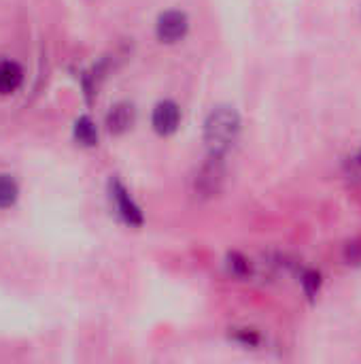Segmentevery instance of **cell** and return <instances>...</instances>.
Returning <instances> with one entry per match:
<instances>
[{
    "label": "cell",
    "mask_w": 361,
    "mask_h": 364,
    "mask_svg": "<svg viewBox=\"0 0 361 364\" xmlns=\"http://www.w3.org/2000/svg\"><path fill=\"white\" fill-rule=\"evenodd\" d=\"M240 132V117L230 107H217L204 124V141L213 154H223L230 149Z\"/></svg>",
    "instance_id": "cell-1"
},
{
    "label": "cell",
    "mask_w": 361,
    "mask_h": 364,
    "mask_svg": "<svg viewBox=\"0 0 361 364\" xmlns=\"http://www.w3.org/2000/svg\"><path fill=\"white\" fill-rule=\"evenodd\" d=\"M189 30V19L183 11H166L155 23V34L162 43H179Z\"/></svg>",
    "instance_id": "cell-2"
},
{
    "label": "cell",
    "mask_w": 361,
    "mask_h": 364,
    "mask_svg": "<svg viewBox=\"0 0 361 364\" xmlns=\"http://www.w3.org/2000/svg\"><path fill=\"white\" fill-rule=\"evenodd\" d=\"M151 122H153V128H155L157 134H164V136L172 134L179 128V124H181V111H179V107L174 102L164 100V102H160L155 107Z\"/></svg>",
    "instance_id": "cell-3"
},
{
    "label": "cell",
    "mask_w": 361,
    "mask_h": 364,
    "mask_svg": "<svg viewBox=\"0 0 361 364\" xmlns=\"http://www.w3.org/2000/svg\"><path fill=\"white\" fill-rule=\"evenodd\" d=\"M221 177H223V168H221L219 154H213L209 158V162L202 166V171H200V175L196 179V188L202 194H215L219 183H221Z\"/></svg>",
    "instance_id": "cell-4"
},
{
    "label": "cell",
    "mask_w": 361,
    "mask_h": 364,
    "mask_svg": "<svg viewBox=\"0 0 361 364\" xmlns=\"http://www.w3.org/2000/svg\"><path fill=\"white\" fill-rule=\"evenodd\" d=\"M113 200L121 213V218L130 224V226H140L143 224V213L136 207V203L130 198V194L126 192V188L121 183H113Z\"/></svg>",
    "instance_id": "cell-5"
},
{
    "label": "cell",
    "mask_w": 361,
    "mask_h": 364,
    "mask_svg": "<svg viewBox=\"0 0 361 364\" xmlns=\"http://www.w3.org/2000/svg\"><path fill=\"white\" fill-rule=\"evenodd\" d=\"M23 73L19 68V64L11 62V60H2L0 62V94H11L21 85Z\"/></svg>",
    "instance_id": "cell-6"
},
{
    "label": "cell",
    "mask_w": 361,
    "mask_h": 364,
    "mask_svg": "<svg viewBox=\"0 0 361 364\" xmlns=\"http://www.w3.org/2000/svg\"><path fill=\"white\" fill-rule=\"evenodd\" d=\"M134 119V111L130 105H117L111 113H109V128L113 132H123L132 126Z\"/></svg>",
    "instance_id": "cell-7"
},
{
    "label": "cell",
    "mask_w": 361,
    "mask_h": 364,
    "mask_svg": "<svg viewBox=\"0 0 361 364\" xmlns=\"http://www.w3.org/2000/svg\"><path fill=\"white\" fill-rule=\"evenodd\" d=\"M74 136H77L79 143H83L87 147L98 143V130H96V126H94V122L89 117H81L74 124Z\"/></svg>",
    "instance_id": "cell-8"
},
{
    "label": "cell",
    "mask_w": 361,
    "mask_h": 364,
    "mask_svg": "<svg viewBox=\"0 0 361 364\" xmlns=\"http://www.w3.org/2000/svg\"><path fill=\"white\" fill-rule=\"evenodd\" d=\"M17 200V186L11 177L0 175V209L11 207Z\"/></svg>",
    "instance_id": "cell-9"
},
{
    "label": "cell",
    "mask_w": 361,
    "mask_h": 364,
    "mask_svg": "<svg viewBox=\"0 0 361 364\" xmlns=\"http://www.w3.org/2000/svg\"><path fill=\"white\" fill-rule=\"evenodd\" d=\"M302 288H304V292L313 299V296L319 292V288H321V275H319L317 271H306V273L302 275Z\"/></svg>",
    "instance_id": "cell-10"
},
{
    "label": "cell",
    "mask_w": 361,
    "mask_h": 364,
    "mask_svg": "<svg viewBox=\"0 0 361 364\" xmlns=\"http://www.w3.org/2000/svg\"><path fill=\"white\" fill-rule=\"evenodd\" d=\"M228 260H230V271H232L234 275L245 277L247 273H251V264H249V260H247V258H243L240 254H232Z\"/></svg>",
    "instance_id": "cell-11"
},
{
    "label": "cell",
    "mask_w": 361,
    "mask_h": 364,
    "mask_svg": "<svg viewBox=\"0 0 361 364\" xmlns=\"http://www.w3.org/2000/svg\"><path fill=\"white\" fill-rule=\"evenodd\" d=\"M345 260H347L349 264H361V239L347 245V250H345Z\"/></svg>",
    "instance_id": "cell-12"
},
{
    "label": "cell",
    "mask_w": 361,
    "mask_h": 364,
    "mask_svg": "<svg viewBox=\"0 0 361 364\" xmlns=\"http://www.w3.org/2000/svg\"><path fill=\"white\" fill-rule=\"evenodd\" d=\"M236 339L243 341L245 346H257V341H260V337H257L253 331H238Z\"/></svg>",
    "instance_id": "cell-13"
},
{
    "label": "cell",
    "mask_w": 361,
    "mask_h": 364,
    "mask_svg": "<svg viewBox=\"0 0 361 364\" xmlns=\"http://www.w3.org/2000/svg\"><path fill=\"white\" fill-rule=\"evenodd\" d=\"M357 160H360V164H361V151H360V156H357Z\"/></svg>",
    "instance_id": "cell-14"
}]
</instances>
